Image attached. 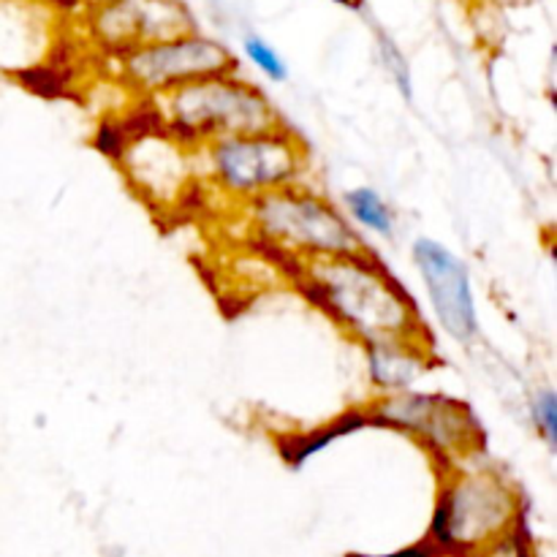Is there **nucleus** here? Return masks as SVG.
Masks as SVG:
<instances>
[{
	"mask_svg": "<svg viewBox=\"0 0 557 557\" xmlns=\"http://www.w3.org/2000/svg\"><path fill=\"white\" fill-rule=\"evenodd\" d=\"M473 557H536V549H533L531 536H528L525 525H522L520 531L509 533V536H504L500 542L490 544L487 549H482V553Z\"/></svg>",
	"mask_w": 557,
	"mask_h": 557,
	"instance_id": "15",
	"label": "nucleus"
},
{
	"mask_svg": "<svg viewBox=\"0 0 557 557\" xmlns=\"http://www.w3.org/2000/svg\"><path fill=\"white\" fill-rule=\"evenodd\" d=\"M433 555H438V553H435L433 544L424 539V542L413 544V547H408V549H397V553H392V555H348V557H433Z\"/></svg>",
	"mask_w": 557,
	"mask_h": 557,
	"instance_id": "16",
	"label": "nucleus"
},
{
	"mask_svg": "<svg viewBox=\"0 0 557 557\" xmlns=\"http://www.w3.org/2000/svg\"><path fill=\"white\" fill-rule=\"evenodd\" d=\"M520 528L522 495L506 473L473 460L446 468L428 531L435 553L473 557Z\"/></svg>",
	"mask_w": 557,
	"mask_h": 557,
	"instance_id": "2",
	"label": "nucleus"
},
{
	"mask_svg": "<svg viewBox=\"0 0 557 557\" xmlns=\"http://www.w3.org/2000/svg\"><path fill=\"white\" fill-rule=\"evenodd\" d=\"M297 277L308 297L364 348L430 337L406 288L368 250L297 261Z\"/></svg>",
	"mask_w": 557,
	"mask_h": 557,
	"instance_id": "1",
	"label": "nucleus"
},
{
	"mask_svg": "<svg viewBox=\"0 0 557 557\" xmlns=\"http://www.w3.org/2000/svg\"><path fill=\"white\" fill-rule=\"evenodd\" d=\"M87 22L96 41L120 54L194 33L188 9L180 0H107L90 11Z\"/></svg>",
	"mask_w": 557,
	"mask_h": 557,
	"instance_id": "9",
	"label": "nucleus"
},
{
	"mask_svg": "<svg viewBox=\"0 0 557 557\" xmlns=\"http://www.w3.org/2000/svg\"><path fill=\"white\" fill-rule=\"evenodd\" d=\"M196 150H201L199 156L205 158L210 183L232 199L243 201L297 185L308 166L302 139L283 125L259 134L223 136Z\"/></svg>",
	"mask_w": 557,
	"mask_h": 557,
	"instance_id": "5",
	"label": "nucleus"
},
{
	"mask_svg": "<svg viewBox=\"0 0 557 557\" xmlns=\"http://www.w3.org/2000/svg\"><path fill=\"white\" fill-rule=\"evenodd\" d=\"M364 422L386 424L400 430L430 451L441 466L455 468L473 460L482 451L484 435L473 419L471 408L444 395H419V392H392L379 395L362 408Z\"/></svg>",
	"mask_w": 557,
	"mask_h": 557,
	"instance_id": "6",
	"label": "nucleus"
},
{
	"mask_svg": "<svg viewBox=\"0 0 557 557\" xmlns=\"http://www.w3.org/2000/svg\"><path fill=\"white\" fill-rule=\"evenodd\" d=\"M245 54H248L250 63L261 71L264 76H270L272 82H283L288 76L286 63H283L281 54L259 36H248L245 38Z\"/></svg>",
	"mask_w": 557,
	"mask_h": 557,
	"instance_id": "13",
	"label": "nucleus"
},
{
	"mask_svg": "<svg viewBox=\"0 0 557 557\" xmlns=\"http://www.w3.org/2000/svg\"><path fill=\"white\" fill-rule=\"evenodd\" d=\"M234 69H237L234 54L221 41L199 33L141 44L120 54V71L125 82L152 98L207 76L234 74Z\"/></svg>",
	"mask_w": 557,
	"mask_h": 557,
	"instance_id": "7",
	"label": "nucleus"
},
{
	"mask_svg": "<svg viewBox=\"0 0 557 557\" xmlns=\"http://www.w3.org/2000/svg\"><path fill=\"white\" fill-rule=\"evenodd\" d=\"M533 422L542 430L544 441L549 446H557V397L553 389H542L533 397Z\"/></svg>",
	"mask_w": 557,
	"mask_h": 557,
	"instance_id": "14",
	"label": "nucleus"
},
{
	"mask_svg": "<svg viewBox=\"0 0 557 557\" xmlns=\"http://www.w3.org/2000/svg\"><path fill=\"white\" fill-rule=\"evenodd\" d=\"M156 103L163 125L194 147L223 136L259 134L281 125L270 98L234 74L190 82L158 96Z\"/></svg>",
	"mask_w": 557,
	"mask_h": 557,
	"instance_id": "3",
	"label": "nucleus"
},
{
	"mask_svg": "<svg viewBox=\"0 0 557 557\" xmlns=\"http://www.w3.org/2000/svg\"><path fill=\"white\" fill-rule=\"evenodd\" d=\"M368 373L381 395L408 392L433 364V341L430 337H411V341L379 343L364 348Z\"/></svg>",
	"mask_w": 557,
	"mask_h": 557,
	"instance_id": "11",
	"label": "nucleus"
},
{
	"mask_svg": "<svg viewBox=\"0 0 557 557\" xmlns=\"http://www.w3.org/2000/svg\"><path fill=\"white\" fill-rule=\"evenodd\" d=\"M117 163L131 190L156 210H172L185 201L199 172L196 147L174 136L163 123L125 139Z\"/></svg>",
	"mask_w": 557,
	"mask_h": 557,
	"instance_id": "8",
	"label": "nucleus"
},
{
	"mask_svg": "<svg viewBox=\"0 0 557 557\" xmlns=\"http://www.w3.org/2000/svg\"><path fill=\"white\" fill-rule=\"evenodd\" d=\"M65 3H76V5H82V9L92 11V9H98L101 3H107V0H65Z\"/></svg>",
	"mask_w": 557,
	"mask_h": 557,
	"instance_id": "17",
	"label": "nucleus"
},
{
	"mask_svg": "<svg viewBox=\"0 0 557 557\" xmlns=\"http://www.w3.org/2000/svg\"><path fill=\"white\" fill-rule=\"evenodd\" d=\"M343 201H346L348 215L357 223H362L368 232L379 234V237H392V232H395V215H392L389 205L373 188L348 190Z\"/></svg>",
	"mask_w": 557,
	"mask_h": 557,
	"instance_id": "12",
	"label": "nucleus"
},
{
	"mask_svg": "<svg viewBox=\"0 0 557 557\" xmlns=\"http://www.w3.org/2000/svg\"><path fill=\"white\" fill-rule=\"evenodd\" d=\"M413 264L422 275L438 324L455 341H471L479 330V319L466 264L446 245L430 237H419L413 243Z\"/></svg>",
	"mask_w": 557,
	"mask_h": 557,
	"instance_id": "10",
	"label": "nucleus"
},
{
	"mask_svg": "<svg viewBox=\"0 0 557 557\" xmlns=\"http://www.w3.org/2000/svg\"><path fill=\"white\" fill-rule=\"evenodd\" d=\"M248 212L253 232L286 259L308 261L364 250L362 239L335 205L299 185L248 201Z\"/></svg>",
	"mask_w": 557,
	"mask_h": 557,
	"instance_id": "4",
	"label": "nucleus"
}]
</instances>
